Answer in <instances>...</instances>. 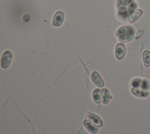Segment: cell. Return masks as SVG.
Wrapping results in <instances>:
<instances>
[{"instance_id":"cell-1","label":"cell","mask_w":150,"mask_h":134,"mask_svg":"<svg viewBox=\"0 0 150 134\" xmlns=\"http://www.w3.org/2000/svg\"><path fill=\"white\" fill-rule=\"evenodd\" d=\"M135 30L131 25H123L118 28L116 36L121 42H128L132 41L134 37Z\"/></svg>"},{"instance_id":"cell-2","label":"cell","mask_w":150,"mask_h":134,"mask_svg":"<svg viewBox=\"0 0 150 134\" xmlns=\"http://www.w3.org/2000/svg\"><path fill=\"white\" fill-rule=\"evenodd\" d=\"M12 54L10 51H6L2 55L1 65L3 69L8 68L12 61Z\"/></svg>"},{"instance_id":"cell-3","label":"cell","mask_w":150,"mask_h":134,"mask_svg":"<svg viewBox=\"0 0 150 134\" xmlns=\"http://www.w3.org/2000/svg\"><path fill=\"white\" fill-rule=\"evenodd\" d=\"M126 52L125 46L122 43H118L115 48V55L117 59L121 60L125 56Z\"/></svg>"},{"instance_id":"cell-4","label":"cell","mask_w":150,"mask_h":134,"mask_svg":"<svg viewBox=\"0 0 150 134\" xmlns=\"http://www.w3.org/2000/svg\"><path fill=\"white\" fill-rule=\"evenodd\" d=\"M64 13L61 11H57L53 16V25L55 26H60L62 24L64 21Z\"/></svg>"},{"instance_id":"cell-5","label":"cell","mask_w":150,"mask_h":134,"mask_svg":"<svg viewBox=\"0 0 150 134\" xmlns=\"http://www.w3.org/2000/svg\"><path fill=\"white\" fill-rule=\"evenodd\" d=\"M91 79L95 85L98 88H103L104 85V82L97 71H94L91 73Z\"/></svg>"},{"instance_id":"cell-6","label":"cell","mask_w":150,"mask_h":134,"mask_svg":"<svg viewBox=\"0 0 150 134\" xmlns=\"http://www.w3.org/2000/svg\"><path fill=\"white\" fill-rule=\"evenodd\" d=\"M84 125L86 127V128L87 129L88 131H89L90 133L95 134L98 132V129L96 128V126H94L91 122L90 120L86 119L84 122Z\"/></svg>"},{"instance_id":"cell-7","label":"cell","mask_w":150,"mask_h":134,"mask_svg":"<svg viewBox=\"0 0 150 134\" xmlns=\"http://www.w3.org/2000/svg\"><path fill=\"white\" fill-rule=\"evenodd\" d=\"M142 13V11L141 9H136L129 16L128 18V21L131 23H133L135 22L137 20H138L139 17L141 16Z\"/></svg>"},{"instance_id":"cell-8","label":"cell","mask_w":150,"mask_h":134,"mask_svg":"<svg viewBox=\"0 0 150 134\" xmlns=\"http://www.w3.org/2000/svg\"><path fill=\"white\" fill-rule=\"evenodd\" d=\"M88 118L89 119L93 122L98 127H101L103 126V122L101 119L96 115L91 113L88 115Z\"/></svg>"},{"instance_id":"cell-9","label":"cell","mask_w":150,"mask_h":134,"mask_svg":"<svg viewBox=\"0 0 150 134\" xmlns=\"http://www.w3.org/2000/svg\"><path fill=\"white\" fill-rule=\"evenodd\" d=\"M102 95V102L104 104H107L110 100V94L108 89L106 88H103L101 91Z\"/></svg>"},{"instance_id":"cell-10","label":"cell","mask_w":150,"mask_h":134,"mask_svg":"<svg viewBox=\"0 0 150 134\" xmlns=\"http://www.w3.org/2000/svg\"><path fill=\"white\" fill-rule=\"evenodd\" d=\"M142 59L144 64L146 67L150 66V52L146 50L144 52L142 55Z\"/></svg>"},{"instance_id":"cell-11","label":"cell","mask_w":150,"mask_h":134,"mask_svg":"<svg viewBox=\"0 0 150 134\" xmlns=\"http://www.w3.org/2000/svg\"><path fill=\"white\" fill-rule=\"evenodd\" d=\"M101 91L99 89H96L93 93V99L95 103L100 104L101 103Z\"/></svg>"},{"instance_id":"cell-12","label":"cell","mask_w":150,"mask_h":134,"mask_svg":"<svg viewBox=\"0 0 150 134\" xmlns=\"http://www.w3.org/2000/svg\"><path fill=\"white\" fill-rule=\"evenodd\" d=\"M131 91L134 95L139 97H145L148 95V92L141 91L137 88H133Z\"/></svg>"},{"instance_id":"cell-13","label":"cell","mask_w":150,"mask_h":134,"mask_svg":"<svg viewBox=\"0 0 150 134\" xmlns=\"http://www.w3.org/2000/svg\"><path fill=\"white\" fill-rule=\"evenodd\" d=\"M141 88L144 90H147L149 88V83L146 80H144L142 82Z\"/></svg>"},{"instance_id":"cell-14","label":"cell","mask_w":150,"mask_h":134,"mask_svg":"<svg viewBox=\"0 0 150 134\" xmlns=\"http://www.w3.org/2000/svg\"><path fill=\"white\" fill-rule=\"evenodd\" d=\"M141 82V81L140 79H135L132 81V85L134 88H138Z\"/></svg>"},{"instance_id":"cell-15","label":"cell","mask_w":150,"mask_h":134,"mask_svg":"<svg viewBox=\"0 0 150 134\" xmlns=\"http://www.w3.org/2000/svg\"><path fill=\"white\" fill-rule=\"evenodd\" d=\"M143 34H144V31H142V30H141V31H138L137 33V34H136L135 38H136V39H138V38H139Z\"/></svg>"}]
</instances>
